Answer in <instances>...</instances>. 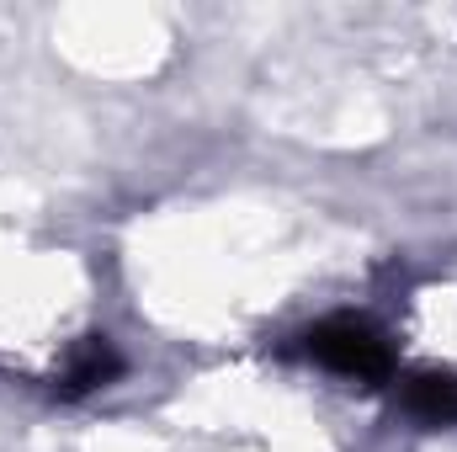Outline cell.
<instances>
[{
    "instance_id": "cell-1",
    "label": "cell",
    "mask_w": 457,
    "mask_h": 452,
    "mask_svg": "<svg viewBox=\"0 0 457 452\" xmlns=\"http://www.w3.org/2000/svg\"><path fill=\"white\" fill-rule=\"evenodd\" d=\"M303 351H309L320 367H330V372H341V378H356V383H378V378L394 372L388 340L378 336L367 320H356V314L320 320V325L303 336Z\"/></svg>"
},
{
    "instance_id": "cell-2",
    "label": "cell",
    "mask_w": 457,
    "mask_h": 452,
    "mask_svg": "<svg viewBox=\"0 0 457 452\" xmlns=\"http://www.w3.org/2000/svg\"><path fill=\"white\" fill-rule=\"evenodd\" d=\"M117 372H122V356L107 336L80 340L64 362V394H91V389H107Z\"/></svg>"
},
{
    "instance_id": "cell-3",
    "label": "cell",
    "mask_w": 457,
    "mask_h": 452,
    "mask_svg": "<svg viewBox=\"0 0 457 452\" xmlns=\"http://www.w3.org/2000/svg\"><path fill=\"white\" fill-rule=\"evenodd\" d=\"M404 405L431 421V426H457V378L453 372H420L404 389Z\"/></svg>"
}]
</instances>
